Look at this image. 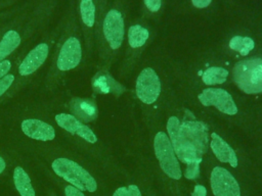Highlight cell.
Segmentation results:
<instances>
[{
  "mask_svg": "<svg viewBox=\"0 0 262 196\" xmlns=\"http://www.w3.org/2000/svg\"><path fill=\"white\" fill-rule=\"evenodd\" d=\"M167 131L176 157L181 162H184L186 166L200 164L202 161V155L192 142L183 133L180 127V120L176 116H171L168 119Z\"/></svg>",
  "mask_w": 262,
  "mask_h": 196,
  "instance_id": "6",
  "label": "cell"
},
{
  "mask_svg": "<svg viewBox=\"0 0 262 196\" xmlns=\"http://www.w3.org/2000/svg\"><path fill=\"white\" fill-rule=\"evenodd\" d=\"M58 5L57 1H31L14 15L0 39V61L25 47L33 35L45 27Z\"/></svg>",
  "mask_w": 262,
  "mask_h": 196,
  "instance_id": "2",
  "label": "cell"
},
{
  "mask_svg": "<svg viewBox=\"0 0 262 196\" xmlns=\"http://www.w3.org/2000/svg\"><path fill=\"white\" fill-rule=\"evenodd\" d=\"M200 102L204 106H215L221 112L233 115L237 113V107L231 97V95L223 89L208 88L198 96Z\"/></svg>",
  "mask_w": 262,
  "mask_h": 196,
  "instance_id": "12",
  "label": "cell"
},
{
  "mask_svg": "<svg viewBox=\"0 0 262 196\" xmlns=\"http://www.w3.org/2000/svg\"><path fill=\"white\" fill-rule=\"evenodd\" d=\"M101 33L103 41L111 50H117L121 47L124 39V19L118 9L112 8L104 14Z\"/></svg>",
  "mask_w": 262,
  "mask_h": 196,
  "instance_id": "9",
  "label": "cell"
},
{
  "mask_svg": "<svg viewBox=\"0 0 262 196\" xmlns=\"http://www.w3.org/2000/svg\"><path fill=\"white\" fill-rule=\"evenodd\" d=\"M59 23V34L43 79L42 89L47 94L53 93L61 86L70 74L81 65L84 56L82 34L78 23L75 2L68 3Z\"/></svg>",
  "mask_w": 262,
  "mask_h": 196,
  "instance_id": "1",
  "label": "cell"
},
{
  "mask_svg": "<svg viewBox=\"0 0 262 196\" xmlns=\"http://www.w3.org/2000/svg\"><path fill=\"white\" fill-rule=\"evenodd\" d=\"M113 196H141V193L137 186L130 185L128 187H120L118 188Z\"/></svg>",
  "mask_w": 262,
  "mask_h": 196,
  "instance_id": "26",
  "label": "cell"
},
{
  "mask_svg": "<svg viewBox=\"0 0 262 196\" xmlns=\"http://www.w3.org/2000/svg\"><path fill=\"white\" fill-rule=\"evenodd\" d=\"M5 20H6V19H5ZM2 21H3V20H2ZM0 22H1V21H0Z\"/></svg>",
  "mask_w": 262,
  "mask_h": 196,
  "instance_id": "33",
  "label": "cell"
},
{
  "mask_svg": "<svg viewBox=\"0 0 262 196\" xmlns=\"http://www.w3.org/2000/svg\"><path fill=\"white\" fill-rule=\"evenodd\" d=\"M148 31L139 26V24H135V26H131L129 28L128 31V42L129 45L132 48H138L141 47L146 40L148 39Z\"/></svg>",
  "mask_w": 262,
  "mask_h": 196,
  "instance_id": "21",
  "label": "cell"
},
{
  "mask_svg": "<svg viewBox=\"0 0 262 196\" xmlns=\"http://www.w3.org/2000/svg\"><path fill=\"white\" fill-rule=\"evenodd\" d=\"M144 4L150 11H158L161 7L162 2L160 0H145Z\"/></svg>",
  "mask_w": 262,
  "mask_h": 196,
  "instance_id": "28",
  "label": "cell"
},
{
  "mask_svg": "<svg viewBox=\"0 0 262 196\" xmlns=\"http://www.w3.org/2000/svg\"><path fill=\"white\" fill-rule=\"evenodd\" d=\"M235 85L247 94L262 92V58L255 57L238 61L232 69Z\"/></svg>",
  "mask_w": 262,
  "mask_h": 196,
  "instance_id": "5",
  "label": "cell"
},
{
  "mask_svg": "<svg viewBox=\"0 0 262 196\" xmlns=\"http://www.w3.org/2000/svg\"><path fill=\"white\" fill-rule=\"evenodd\" d=\"M26 52H27V49H26V46H25L23 49H20L19 51H17L13 55H11L8 58L0 61V80L3 79L4 77H6L14 68H16V66L18 65L20 59L26 54Z\"/></svg>",
  "mask_w": 262,
  "mask_h": 196,
  "instance_id": "22",
  "label": "cell"
},
{
  "mask_svg": "<svg viewBox=\"0 0 262 196\" xmlns=\"http://www.w3.org/2000/svg\"><path fill=\"white\" fill-rule=\"evenodd\" d=\"M161 92V82L156 71L150 68H144L136 81L137 97L146 104L154 103Z\"/></svg>",
  "mask_w": 262,
  "mask_h": 196,
  "instance_id": "11",
  "label": "cell"
},
{
  "mask_svg": "<svg viewBox=\"0 0 262 196\" xmlns=\"http://www.w3.org/2000/svg\"><path fill=\"white\" fill-rule=\"evenodd\" d=\"M2 124H3V117H2V113L0 112V131L2 129Z\"/></svg>",
  "mask_w": 262,
  "mask_h": 196,
  "instance_id": "32",
  "label": "cell"
},
{
  "mask_svg": "<svg viewBox=\"0 0 262 196\" xmlns=\"http://www.w3.org/2000/svg\"><path fill=\"white\" fill-rule=\"evenodd\" d=\"M92 88L98 94H118L121 85L118 84L106 71H98L92 78Z\"/></svg>",
  "mask_w": 262,
  "mask_h": 196,
  "instance_id": "18",
  "label": "cell"
},
{
  "mask_svg": "<svg viewBox=\"0 0 262 196\" xmlns=\"http://www.w3.org/2000/svg\"><path fill=\"white\" fill-rule=\"evenodd\" d=\"M30 146L32 157H34L36 163L52 173L57 179L82 192L93 193L97 190L95 178L70 153V149L48 144H33Z\"/></svg>",
  "mask_w": 262,
  "mask_h": 196,
  "instance_id": "3",
  "label": "cell"
},
{
  "mask_svg": "<svg viewBox=\"0 0 262 196\" xmlns=\"http://www.w3.org/2000/svg\"><path fill=\"white\" fill-rule=\"evenodd\" d=\"M211 149L218 160L221 162H228L232 167L237 166V157L234 150L216 133L211 134Z\"/></svg>",
  "mask_w": 262,
  "mask_h": 196,
  "instance_id": "17",
  "label": "cell"
},
{
  "mask_svg": "<svg viewBox=\"0 0 262 196\" xmlns=\"http://www.w3.org/2000/svg\"><path fill=\"white\" fill-rule=\"evenodd\" d=\"M27 160L17 153L12 168L11 176L14 188L20 196H36V191L33 186V180L29 170L26 167Z\"/></svg>",
  "mask_w": 262,
  "mask_h": 196,
  "instance_id": "15",
  "label": "cell"
},
{
  "mask_svg": "<svg viewBox=\"0 0 262 196\" xmlns=\"http://www.w3.org/2000/svg\"><path fill=\"white\" fill-rule=\"evenodd\" d=\"M63 194L64 196H85L81 190L70 184H66L63 186Z\"/></svg>",
  "mask_w": 262,
  "mask_h": 196,
  "instance_id": "27",
  "label": "cell"
},
{
  "mask_svg": "<svg viewBox=\"0 0 262 196\" xmlns=\"http://www.w3.org/2000/svg\"><path fill=\"white\" fill-rule=\"evenodd\" d=\"M19 129L25 137L38 142L37 144H48L57 137L55 127L48 120L36 116H27L20 120Z\"/></svg>",
  "mask_w": 262,
  "mask_h": 196,
  "instance_id": "8",
  "label": "cell"
},
{
  "mask_svg": "<svg viewBox=\"0 0 262 196\" xmlns=\"http://www.w3.org/2000/svg\"><path fill=\"white\" fill-rule=\"evenodd\" d=\"M191 196H207V190L202 185H195Z\"/></svg>",
  "mask_w": 262,
  "mask_h": 196,
  "instance_id": "29",
  "label": "cell"
},
{
  "mask_svg": "<svg viewBox=\"0 0 262 196\" xmlns=\"http://www.w3.org/2000/svg\"><path fill=\"white\" fill-rule=\"evenodd\" d=\"M154 147L156 156L163 172L168 177L174 180H179L182 176V173L169 137L166 133L159 132L156 135Z\"/></svg>",
  "mask_w": 262,
  "mask_h": 196,
  "instance_id": "7",
  "label": "cell"
},
{
  "mask_svg": "<svg viewBox=\"0 0 262 196\" xmlns=\"http://www.w3.org/2000/svg\"><path fill=\"white\" fill-rule=\"evenodd\" d=\"M16 155L14 149L0 148V179L11 170Z\"/></svg>",
  "mask_w": 262,
  "mask_h": 196,
  "instance_id": "24",
  "label": "cell"
},
{
  "mask_svg": "<svg viewBox=\"0 0 262 196\" xmlns=\"http://www.w3.org/2000/svg\"><path fill=\"white\" fill-rule=\"evenodd\" d=\"M16 78V68L0 80V106L7 101L8 94L12 89Z\"/></svg>",
  "mask_w": 262,
  "mask_h": 196,
  "instance_id": "25",
  "label": "cell"
},
{
  "mask_svg": "<svg viewBox=\"0 0 262 196\" xmlns=\"http://www.w3.org/2000/svg\"><path fill=\"white\" fill-rule=\"evenodd\" d=\"M66 105L68 112L84 124L94 121L97 118L98 109L93 99L70 96Z\"/></svg>",
  "mask_w": 262,
  "mask_h": 196,
  "instance_id": "14",
  "label": "cell"
},
{
  "mask_svg": "<svg viewBox=\"0 0 262 196\" xmlns=\"http://www.w3.org/2000/svg\"><path fill=\"white\" fill-rule=\"evenodd\" d=\"M228 71L219 66H211L207 68L202 76V80L206 85H217L222 84L226 81Z\"/></svg>",
  "mask_w": 262,
  "mask_h": 196,
  "instance_id": "20",
  "label": "cell"
},
{
  "mask_svg": "<svg viewBox=\"0 0 262 196\" xmlns=\"http://www.w3.org/2000/svg\"><path fill=\"white\" fill-rule=\"evenodd\" d=\"M180 127L201 155H203L208 147V127L204 122L196 120H185L180 122Z\"/></svg>",
  "mask_w": 262,
  "mask_h": 196,
  "instance_id": "16",
  "label": "cell"
},
{
  "mask_svg": "<svg viewBox=\"0 0 262 196\" xmlns=\"http://www.w3.org/2000/svg\"><path fill=\"white\" fill-rule=\"evenodd\" d=\"M11 18H12V17H11ZM11 18L6 19V20H3V21L0 22V39H1L2 35H3V33L5 32V30H6V28H7V26H8V23H9V21H10Z\"/></svg>",
  "mask_w": 262,
  "mask_h": 196,
  "instance_id": "31",
  "label": "cell"
},
{
  "mask_svg": "<svg viewBox=\"0 0 262 196\" xmlns=\"http://www.w3.org/2000/svg\"><path fill=\"white\" fill-rule=\"evenodd\" d=\"M59 30L60 23L58 21L57 26L47 31L41 37V39L23 56L18 65L16 66L15 83L8 94L7 101L20 90L26 88L50 59L59 34Z\"/></svg>",
  "mask_w": 262,
  "mask_h": 196,
  "instance_id": "4",
  "label": "cell"
},
{
  "mask_svg": "<svg viewBox=\"0 0 262 196\" xmlns=\"http://www.w3.org/2000/svg\"><path fill=\"white\" fill-rule=\"evenodd\" d=\"M254 46H255L254 41L249 37L234 36L229 41V47L232 50L237 51L239 54H242L244 56L248 55L250 53V51H252L254 49Z\"/></svg>",
  "mask_w": 262,
  "mask_h": 196,
  "instance_id": "23",
  "label": "cell"
},
{
  "mask_svg": "<svg viewBox=\"0 0 262 196\" xmlns=\"http://www.w3.org/2000/svg\"><path fill=\"white\" fill-rule=\"evenodd\" d=\"M76 3V12L81 34L84 36L86 50L91 49V37L96 22V4L91 0H81Z\"/></svg>",
  "mask_w": 262,
  "mask_h": 196,
  "instance_id": "10",
  "label": "cell"
},
{
  "mask_svg": "<svg viewBox=\"0 0 262 196\" xmlns=\"http://www.w3.org/2000/svg\"><path fill=\"white\" fill-rule=\"evenodd\" d=\"M211 188L215 196H241L236 180L227 169L220 166H216L212 170Z\"/></svg>",
  "mask_w": 262,
  "mask_h": 196,
  "instance_id": "13",
  "label": "cell"
},
{
  "mask_svg": "<svg viewBox=\"0 0 262 196\" xmlns=\"http://www.w3.org/2000/svg\"><path fill=\"white\" fill-rule=\"evenodd\" d=\"M191 3L198 8H205L211 4V0H192Z\"/></svg>",
  "mask_w": 262,
  "mask_h": 196,
  "instance_id": "30",
  "label": "cell"
},
{
  "mask_svg": "<svg viewBox=\"0 0 262 196\" xmlns=\"http://www.w3.org/2000/svg\"><path fill=\"white\" fill-rule=\"evenodd\" d=\"M31 1L0 0V21L9 19L26 8Z\"/></svg>",
  "mask_w": 262,
  "mask_h": 196,
  "instance_id": "19",
  "label": "cell"
}]
</instances>
